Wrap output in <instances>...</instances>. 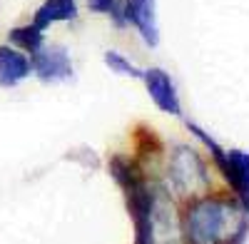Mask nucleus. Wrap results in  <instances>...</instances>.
<instances>
[{"label":"nucleus","mask_w":249,"mask_h":244,"mask_svg":"<svg viewBox=\"0 0 249 244\" xmlns=\"http://www.w3.org/2000/svg\"><path fill=\"white\" fill-rule=\"evenodd\" d=\"M247 209L227 197H202L184 212L187 244H242L247 234Z\"/></svg>","instance_id":"nucleus-1"},{"label":"nucleus","mask_w":249,"mask_h":244,"mask_svg":"<svg viewBox=\"0 0 249 244\" xmlns=\"http://www.w3.org/2000/svg\"><path fill=\"white\" fill-rule=\"evenodd\" d=\"M167 182H170V190L177 197H195L197 192L207 190L210 174H207L202 157L192 147L179 145V147H175L172 159H170Z\"/></svg>","instance_id":"nucleus-2"},{"label":"nucleus","mask_w":249,"mask_h":244,"mask_svg":"<svg viewBox=\"0 0 249 244\" xmlns=\"http://www.w3.org/2000/svg\"><path fill=\"white\" fill-rule=\"evenodd\" d=\"M187 127H190L207 147H210L214 162H217V167L222 170V174L227 177V182L234 187L237 197H239V205L249 212V155L242 152V150H230V152H224L219 150L217 142L207 135L204 130H199L195 122H187Z\"/></svg>","instance_id":"nucleus-3"},{"label":"nucleus","mask_w":249,"mask_h":244,"mask_svg":"<svg viewBox=\"0 0 249 244\" xmlns=\"http://www.w3.org/2000/svg\"><path fill=\"white\" fill-rule=\"evenodd\" d=\"M33 70L37 72L40 80L45 83H60V80H68L72 75V63H70V55L65 48L60 45H40L33 52Z\"/></svg>","instance_id":"nucleus-4"},{"label":"nucleus","mask_w":249,"mask_h":244,"mask_svg":"<svg viewBox=\"0 0 249 244\" xmlns=\"http://www.w3.org/2000/svg\"><path fill=\"white\" fill-rule=\"evenodd\" d=\"M122 10L124 20L137 28L142 40L150 48L160 43V30H157V10H155V0H122Z\"/></svg>","instance_id":"nucleus-5"},{"label":"nucleus","mask_w":249,"mask_h":244,"mask_svg":"<svg viewBox=\"0 0 249 244\" xmlns=\"http://www.w3.org/2000/svg\"><path fill=\"white\" fill-rule=\"evenodd\" d=\"M144 83H147V92L150 97L155 100V105L162 110V112H170V115H179V97H177V90H175V83L172 77L160 70V68H150L147 72L142 75Z\"/></svg>","instance_id":"nucleus-6"},{"label":"nucleus","mask_w":249,"mask_h":244,"mask_svg":"<svg viewBox=\"0 0 249 244\" xmlns=\"http://www.w3.org/2000/svg\"><path fill=\"white\" fill-rule=\"evenodd\" d=\"M30 70H33L30 57H25L13 45H0V85L3 87H13L18 83H23L30 75Z\"/></svg>","instance_id":"nucleus-7"},{"label":"nucleus","mask_w":249,"mask_h":244,"mask_svg":"<svg viewBox=\"0 0 249 244\" xmlns=\"http://www.w3.org/2000/svg\"><path fill=\"white\" fill-rule=\"evenodd\" d=\"M77 17V5L75 0H45L43 5L37 8L33 23L40 33H43L48 25L53 23H62V20H75Z\"/></svg>","instance_id":"nucleus-8"},{"label":"nucleus","mask_w":249,"mask_h":244,"mask_svg":"<svg viewBox=\"0 0 249 244\" xmlns=\"http://www.w3.org/2000/svg\"><path fill=\"white\" fill-rule=\"evenodd\" d=\"M10 40H13L15 45H20V48H25V50L35 52L40 45H43V33H40L35 25H25V28L13 30V33H10Z\"/></svg>","instance_id":"nucleus-9"},{"label":"nucleus","mask_w":249,"mask_h":244,"mask_svg":"<svg viewBox=\"0 0 249 244\" xmlns=\"http://www.w3.org/2000/svg\"><path fill=\"white\" fill-rule=\"evenodd\" d=\"M90 10L95 13H102V15H110L117 28H124L127 20H124V10H122V0H88Z\"/></svg>","instance_id":"nucleus-10"},{"label":"nucleus","mask_w":249,"mask_h":244,"mask_svg":"<svg viewBox=\"0 0 249 244\" xmlns=\"http://www.w3.org/2000/svg\"><path fill=\"white\" fill-rule=\"evenodd\" d=\"M105 63H107L112 70L122 72V75H132V77H142V75H144L140 68H135V65L130 63L127 57H124V55H120V52H115V50L105 52Z\"/></svg>","instance_id":"nucleus-11"}]
</instances>
